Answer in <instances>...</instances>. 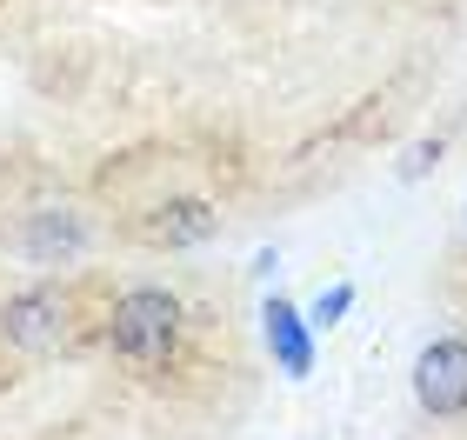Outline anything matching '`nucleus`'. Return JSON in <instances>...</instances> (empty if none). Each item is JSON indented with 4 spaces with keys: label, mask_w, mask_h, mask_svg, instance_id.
Segmentation results:
<instances>
[{
    "label": "nucleus",
    "mask_w": 467,
    "mask_h": 440,
    "mask_svg": "<svg viewBox=\"0 0 467 440\" xmlns=\"http://www.w3.org/2000/svg\"><path fill=\"white\" fill-rule=\"evenodd\" d=\"M187 347V301L167 281H134L108 313V353L127 373H167Z\"/></svg>",
    "instance_id": "f257e3e1"
},
{
    "label": "nucleus",
    "mask_w": 467,
    "mask_h": 440,
    "mask_svg": "<svg viewBox=\"0 0 467 440\" xmlns=\"http://www.w3.org/2000/svg\"><path fill=\"white\" fill-rule=\"evenodd\" d=\"M94 247H100V227H94L88 207L67 200V194L34 200L27 214L14 220V234H7V254L27 261L34 274H74V267L94 261Z\"/></svg>",
    "instance_id": "f03ea898"
},
{
    "label": "nucleus",
    "mask_w": 467,
    "mask_h": 440,
    "mask_svg": "<svg viewBox=\"0 0 467 440\" xmlns=\"http://www.w3.org/2000/svg\"><path fill=\"white\" fill-rule=\"evenodd\" d=\"M74 321H80V287L67 274H47V281L0 301V353L47 361V353H60L74 341Z\"/></svg>",
    "instance_id": "7ed1b4c3"
},
{
    "label": "nucleus",
    "mask_w": 467,
    "mask_h": 440,
    "mask_svg": "<svg viewBox=\"0 0 467 440\" xmlns=\"http://www.w3.org/2000/svg\"><path fill=\"white\" fill-rule=\"evenodd\" d=\"M221 234V207L201 194V187H161L147 194V207L134 214V240L147 254H194Z\"/></svg>",
    "instance_id": "20e7f679"
},
{
    "label": "nucleus",
    "mask_w": 467,
    "mask_h": 440,
    "mask_svg": "<svg viewBox=\"0 0 467 440\" xmlns=\"http://www.w3.org/2000/svg\"><path fill=\"white\" fill-rule=\"evenodd\" d=\"M408 387H414V407L428 421H461L467 414V333H434L414 353Z\"/></svg>",
    "instance_id": "39448f33"
},
{
    "label": "nucleus",
    "mask_w": 467,
    "mask_h": 440,
    "mask_svg": "<svg viewBox=\"0 0 467 440\" xmlns=\"http://www.w3.org/2000/svg\"><path fill=\"white\" fill-rule=\"evenodd\" d=\"M261 333H267V353L281 361L287 381H307L314 373V321L287 301V293H267L261 301Z\"/></svg>",
    "instance_id": "423d86ee"
},
{
    "label": "nucleus",
    "mask_w": 467,
    "mask_h": 440,
    "mask_svg": "<svg viewBox=\"0 0 467 440\" xmlns=\"http://www.w3.org/2000/svg\"><path fill=\"white\" fill-rule=\"evenodd\" d=\"M348 307H354V287L348 281H334V287H321L314 293V307H307V321H314V333H334L348 321Z\"/></svg>",
    "instance_id": "0eeeda50"
},
{
    "label": "nucleus",
    "mask_w": 467,
    "mask_h": 440,
    "mask_svg": "<svg viewBox=\"0 0 467 440\" xmlns=\"http://www.w3.org/2000/svg\"><path fill=\"white\" fill-rule=\"evenodd\" d=\"M441 154H448V140H441V134H434V140H420V147H414V154H408V160H400V180H420V174H428V167H434Z\"/></svg>",
    "instance_id": "6e6552de"
}]
</instances>
